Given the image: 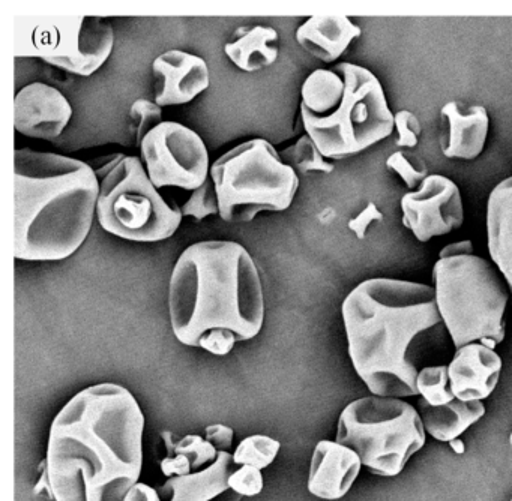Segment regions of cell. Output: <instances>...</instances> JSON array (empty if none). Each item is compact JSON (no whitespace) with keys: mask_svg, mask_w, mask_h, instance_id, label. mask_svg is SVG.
Returning <instances> with one entry per match:
<instances>
[{"mask_svg":"<svg viewBox=\"0 0 512 501\" xmlns=\"http://www.w3.org/2000/svg\"><path fill=\"white\" fill-rule=\"evenodd\" d=\"M145 414L122 384H92L61 408L47 441L55 501H124L143 470Z\"/></svg>","mask_w":512,"mask_h":501,"instance_id":"1","label":"cell"},{"mask_svg":"<svg viewBox=\"0 0 512 501\" xmlns=\"http://www.w3.org/2000/svg\"><path fill=\"white\" fill-rule=\"evenodd\" d=\"M350 362L376 396L418 395L412 347L443 326L433 285L395 278L359 282L341 305Z\"/></svg>","mask_w":512,"mask_h":501,"instance_id":"2","label":"cell"},{"mask_svg":"<svg viewBox=\"0 0 512 501\" xmlns=\"http://www.w3.org/2000/svg\"><path fill=\"white\" fill-rule=\"evenodd\" d=\"M169 317L175 338L191 348L215 330L238 342L256 338L265 324V291L253 255L233 240L185 248L170 275Z\"/></svg>","mask_w":512,"mask_h":501,"instance_id":"3","label":"cell"},{"mask_svg":"<svg viewBox=\"0 0 512 501\" xmlns=\"http://www.w3.org/2000/svg\"><path fill=\"white\" fill-rule=\"evenodd\" d=\"M101 182L82 159L31 147L14 152V258L62 261L91 234Z\"/></svg>","mask_w":512,"mask_h":501,"instance_id":"4","label":"cell"},{"mask_svg":"<svg viewBox=\"0 0 512 501\" xmlns=\"http://www.w3.org/2000/svg\"><path fill=\"white\" fill-rule=\"evenodd\" d=\"M394 114L379 78L365 66L337 63L302 83V126L326 159L352 158L386 140Z\"/></svg>","mask_w":512,"mask_h":501,"instance_id":"5","label":"cell"},{"mask_svg":"<svg viewBox=\"0 0 512 501\" xmlns=\"http://www.w3.org/2000/svg\"><path fill=\"white\" fill-rule=\"evenodd\" d=\"M433 288L443 327L457 350L473 342L491 350L502 344L511 294L493 263L475 254L439 258Z\"/></svg>","mask_w":512,"mask_h":501,"instance_id":"6","label":"cell"},{"mask_svg":"<svg viewBox=\"0 0 512 501\" xmlns=\"http://www.w3.org/2000/svg\"><path fill=\"white\" fill-rule=\"evenodd\" d=\"M211 177L220 218L229 224H247L262 212H284L301 183L265 138H251L221 155L211 165Z\"/></svg>","mask_w":512,"mask_h":501,"instance_id":"7","label":"cell"},{"mask_svg":"<svg viewBox=\"0 0 512 501\" xmlns=\"http://www.w3.org/2000/svg\"><path fill=\"white\" fill-rule=\"evenodd\" d=\"M97 174V219L106 233L130 242L157 243L181 227V207L158 191L140 156L116 155Z\"/></svg>","mask_w":512,"mask_h":501,"instance_id":"8","label":"cell"},{"mask_svg":"<svg viewBox=\"0 0 512 501\" xmlns=\"http://www.w3.org/2000/svg\"><path fill=\"white\" fill-rule=\"evenodd\" d=\"M335 441L355 450L370 473L395 477L425 446L427 437L421 414L412 404L401 398L370 395L343 408Z\"/></svg>","mask_w":512,"mask_h":501,"instance_id":"9","label":"cell"},{"mask_svg":"<svg viewBox=\"0 0 512 501\" xmlns=\"http://www.w3.org/2000/svg\"><path fill=\"white\" fill-rule=\"evenodd\" d=\"M14 54L37 57L79 77L100 71L115 48L112 23L95 15H20L13 21Z\"/></svg>","mask_w":512,"mask_h":501,"instance_id":"10","label":"cell"},{"mask_svg":"<svg viewBox=\"0 0 512 501\" xmlns=\"http://www.w3.org/2000/svg\"><path fill=\"white\" fill-rule=\"evenodd\" d=\"M151 182L161 188L196 191L211 177V159L203 138L173 120L152 129L139 146Z\"/></svg>","mask_w":512,"mask_h":501,"instance_id":"11","label":"cell"},{"mask_svg":"<svg viewBox=\"0 0 512 501\" xmlns=\"http://www.w3.org/2000/svg\"><path fill=\"white\" fill-rule=\"evenodd\" d=\"M401 222L419 242L445 236L464 224L463 197L451 177L430 174L400 200Z\"/></svg>","mask_w":512,"mask_h":501,"instance_id":"12","label":"cell"},{"mask_svg":"<svg viewBox=\"0 0 512 501\" xmlns=\"http://www.w3.org/2000/svg\"><path fill=\"white\" fill-rule=\"evenodd\" d=\"M73 114L67 96L43 81L28 84L14 98V128L25 137L56 140L70 125Z\"/></svg>","mask_w":512,"mask_h":501,"instance_id":"13","label":"cell"},{"mask_svg":"<svg viewBox=\"0 0 512 501\" xmlns=\"http://www.w3.org/2000/svg\"><path fill=\"white\" fill-rule=\"evenodd\" d=\"M152 74L155 77L154 101L161 108L190 104L211 86L208 62L178 48L155 57Z\"/></svg>","mask_w":512,"mask_h":501,"instance_id":"14","label":"cell"},{"mask_svg":"<svg viewBox=\"0 0 512 501\" xmlns=\"http://www.w3.org/2000/svg\"><path fill=\"white\" fill-rule=\"evenodd\" d=\"M490 131L487 108L449 101L440 108L439 144L448 159L473 161L484 152Z\"/></svg>","mask_w":512,"mask_h":501,"instance_id":"15","label":"cell"},{"mask_svg":"<svg viewBox=\"0 0 512 501\" xmlns=\"http://www.w3.org/2000/svg\"><path fill=\"white\" fill-rule=\"evenodd\" d=\"M361 468V458L355 450L338 441L320 440L311 456L308 492L320 500H341L352 489Z\"/></svg>","mask_w":512,"mask_h":501,"instance_id":"16","label":"cell"},{"mask_svg":"<svg viewBox=\"0 0 512 501\" xmlns=\"http://www.w3.org/2000/svg\"><path fill=\"white\" fill-rule=\"evenodd\" d=\"M502 366V357L479 342L458 348L448 363L452 395L464 402L487 399L499 384Z\"/></svg>","mask_w":512,"mask_h":501,"instance_id":"17","label":"cell"},{"mask_svg":"<svg viewBox=\"0 0 512 501\" xmlns=\"http://www.w3.org/2000/svg\"><path fill=\"white\" fill-rule=\"evenodd\" d=\"M238 465L233 461V453H218L217 461L209 467L188 474L169 477L161 486V494L169 501H241L229 486V477Z\"/></svg>","mask_w":512,"mask_h":501,"instance_id":"18","label":"cell"},{"mask_svg":"<svg viewBox=\"0 0 512 501\" xmlns=\"http://www.w3.org/2000/svg\"><path fill=\"white\" fill-rule=\"evenodd\" d=\"M362 35V29L343 14H317L296 29V42L323 63H334Z\"/></svg>","mask_w":512,"mask_h":501,"instance_id":"19","label":"cell"},{"mask_svg":"<svg viewBox=\"0 0 512 501\" xmlns=\"http://www.w3.org/2000/svg\"><path fill=\"white\" fill-rule=\"evenodd\" d=\"M487 246L512 300V176L497 183L488 195Z\"/></svg>","mask_w":512,"mask_h":501,"instance_id":"20","label":"cell"},{"mask_svg":"<svg viewBox=\"0 0 512 501\" xmlns=\"http://www.w3.org/2000/svg\"><path fill=\"white\" fill-rule=\"evenodd\" d=\"M280 35L272 26L241 27L236 38L224 45V54L244 72H259L269 68L280 57Z\"/></svg>","mask_w":512,"mask_h":501,"instance_id":"21","label":"cell"},{"mask_svg":"<svg viewBox=\"0 0 512 501\" xmlns=\"http://www.w3.org/2000/svg\"><path fill=\"white\" fill-rule=\"evenodd\" d=\"M422 423H424L425 432L431 435L434 440L449 443L460 437L470 426L478 423L485 416V405L482 401L464 402L460 399H454L449 404L431 407L421 401Z\"/></svg>","mask_w":512,"mask_h":501,"instance_id":"22","label":"cell"},{"mask_svg":"<svg viewBox=\"0 0 512 501\" xmlns=\"http://www.w3.org/2000/svg\"><path fill=\"white\" fill-rule=\"evenodd\" d=\"M280 156L284 164L293 168L299 177L313 173V171L329 174L335 170V165L320 153L314 141L307 134L299 137L292 146L281 150Z\"/></svg>","mask_w":512,"mask_h":501,"instance_id":"23","label":"cell"},{"mask_svg":"<svg viewBox=\"0 0 512 501\" xmlns=\"http://www.w3.org/2000/svg\"><path fill=\"white\" fill-rule=\"evenodd\" d=\"M280 449V441L269 435H250L236 447L233 452V461L236 465H251L259 470H265L277 459Z\"/></svg>","mask_w":512,"mask_h":501,"instance_id":"24","label":"cell"},{"mask_svg":"<svg viewBox=\"0 0 512 501\" xmlns=\"http://www.w3.org/2000/svg\"><path fill=\"white\" fill-rule=\"evenodd\" d=\"M416 389L418 395L422 396V401L431 407L449 404L455 399L449 386L448 365H430L422 368L416 380Z\"/></svg>","mask_w":512,"mask_h":501,"instance_id":"25","label":"cell"},{"mask_svg":"<svg viewBox=\"0 0 512 501\" xmlns=\"http://www.w3.org/2000/svg\"><path fill=\"white\" fill-rule=\"evenodd\" d=\"M385 165L389 171H394L412 191L418 189L421 183L430 176L424 159L415 153L406 152V150H397V152L391 153L386 158Z\"/></svg>","mask_w":512,"mask_h":501,"instance_id":"26","label":"cell"},{"mask_svg":"<svg viewBox=\"0 0 512 501\" xmlns=\"http://www.w3.org/2000/svg\"><path fill=\"white\" fill-rule=\"evenodd\" d=\"M184 218H193L197 222L203 221L209 216H220V204H218L217 191L214 180L209 177L199 189L191 192L190 198L181 207Z\"/></svg>","mask_w":512,"mask_h":501,"instance_id":"27","label":"cell"},{"mask_svg":"<svg viewBox=\"0 0 512 501\" xmlns=\"http://www.w3.org/2000/svg\"><path fill=\"white\" fill-rule=\"evenodd\" d=\"M131 128H133L134 138L137 146H140L143 138L163 123V108L157 105V102L151 99L139 98L131 104L130 108Z\"/></svg>","mask_w":512,"mask_h":501,"instance_id":"28","label":"cell"},{"mask_svg":"<svg viewBox=\"0 0 512 501\" xmlns=\"http://www.w3.org/2000/svg\"><path fill=\"white\" fill-rule=\"evenodd\" d=\"M185 455L193 465V471H200L217 461L218 450L206 438L188 434L176 441L175 455Z\"/></svg>","mask_w":512,"mask_h":501,"instance_id":"29","label":"cell"},{"mask_svg":"<svg viewBox=\"0 0 512 501\" xmlns=\"http://www.w3.org/2000/svg\"><path fill=\"white\" fill-rule=\"evenodd\" d=\"M229 486L236 494L244 497H256L265 488L262 470L251 465H238L229 477Z\"/></svg>","mask_w":512,"mask_h":501,"instance_id":"30","label":"cell"},{"mask_svg":"<svg viewBox=\"0 0 512 501\" xmlns=\"http://www.w3.org/2000/svg\"><path fill=\"white\" fill-rule=\"evenodd\" d=\"M394 131L397 132L395 146L400 149H413L419 144L421 122L413 111L400 110L394 114Z\"/></svg>","mask_w":512,"mask_h":501,"instance_id":"31","label":"cell"},{"mask_svg":"<svg viewBox=\"0 0 512 501\" xmlns=\"http://www.w3.org/2000/svg\"><path fill=\"white\" fill-rule=\"evenodd\" d=\"M236 336L227 330H215L202 339L200 347L214 356H227L235 348Z\"/></svg>","mask_w":512,"mask_h":501,"instance_id":"32","label":"cell"},{"mask_svg":"<svg viewBox=\"0 0 512 501\" xmlns=\"http://www.w3.org/2000/svg\"><path fill=\"white\" fill-rule=\"evenodd\" d=\"M376 221H383V213L380 212L379 207L373 201H370L355 218L350 219L347 227L359 240H362L365 239L368 227Z\"/></svg>","mask_w":512,"mask_h":501,"instance_id":"33","label":"cell"},{"mask_svg":"<svg viewBox=\"0 0 512 501\" xmlns=\"http://www.w3.org/2000/svg\"><path fill=\"white\" fill-rule=\"evenodd\" d=\"M206 440L220 452H229L233 444V437L235 431L230 426L223 425V423H214V425L206 426L205 429Z\"/></svg>","mask_w":512,"mask_h":501,"instance_id":"34","label":"cell"},{"mask_svg":"<svg viewBox=\"0 0 512 501\" xmlns=\"http://www.w3.org/2000/svg\"><path fill=\"white\" fill-rule=\"evenodd\" d=\"M161 473L169 477L188 476L194 473L190 459L185 455L166 456L160 464Z\"/></svg>","mask_w":512,"mask_h":501,"instance_id":"35","label":"cell"},{"mask_svg":"<svg viewBox=\"0 0 512 501\" xmlns=\"http://www.w3.org/2000/svg\"><path fill=\"white\" fill-rule=\"evenodd\" d=\"M124 501H161V495L148 483L139 482L127 492Z\"/></svg>","mask_w":512,"mask_h":501,"instance_id":"36","label":"cell"},{"mask_svg":"<svg viewBox=\"0 0 512 501\" xmlns=\"http://www.w3.org/2000/svg\"><path fill=\"white\" fill-rule=\"evenodd\" d=\"M472 240H460V242L449 243L440 251L439 258L461 257V255H472Z\"/></svg>","mask_w":512,"mask_h":501,"instance_id":"37","label":"cell"},{"mask_svg":"<svg viewBox=\"0 0 512 501\" xmlns=\"http://www.w3.org/2000/svg\"><path fill=\"white\" fill-rule=\"evenodd\" d=\"M38 471H40V479L35 483L34 494L38 495V497L47 498V500L55 501V497H53L52 485H50L49 476H47L46 464L44 461H41L40 467H38Z\"/></svg>","mask_w":512,"mask_h":501,"instance_id":"38","label":"cell"},{"mask_svg":"<svg viewBox=\"0 0 512 501\" xmlns=\"http://www.w3.org/2000/svg\"><path fill=\"white\" fill-rule=\"evenodd\" d=\"M449 447H451L455 455H463V453L466 452V444H464V441L460 440V438L449 441Z\"/></svg>","mask_w":512,"mask_h":501,"instance_id":"39","label":"cell"},{"mask_svg":"<svg viewBox=\"0 0 512 501\" xmlns=\"http://www.w3.org/2000/svg\"><path fill=\"white\" fill-rule=\"evenodd\" d=\"M508 441H509V446H511V449H512V432H511V434H509Z\"/></svg>","mask_w":512,"mask_h":501,"instance_id":"40","label":"cell"},{"mask_svg":"<svg viewBox=\"0 0 512 501\" xmlns=\"http://www.w3.org/2000/svg\"><path fill=\"white\" fill-rule=\"evenodd\" d=\"M509 501H512V498H511V500H509Z\"/></svg>","mask_w":512,"mask_h":501,"instance_id":"41","label":"cell"}]
</instances>
